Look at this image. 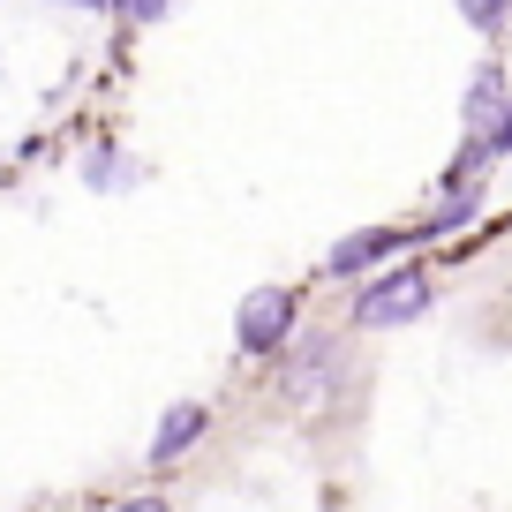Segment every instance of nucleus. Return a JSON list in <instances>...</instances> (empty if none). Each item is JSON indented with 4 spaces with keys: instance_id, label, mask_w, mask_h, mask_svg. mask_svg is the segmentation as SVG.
<instances>
[{
    "instance_id": "1",
    "label": "nucleus",
    "mask_w": 512,
    "mask_h": 512,
    "mask_svg": "<svg viewBox=\"0 0 512 512\" xmlns=\"http://www.w3.org/2000/svg\"><path fill=\"white\" fill-rule=\"evenodd\" d=\"M430 302H437V279L422 272V264H400V272H377L354 294V324H362V332H400V324L430 317Z\"/></svg>"
},
{
    "instance_id": "2",
    "label": "nucleus",
    "mask_w": 512,
    "mask_h": 512,
    "mask_svg": "<svg viewBox=\"0 0 512 512\" xmlns=\"http://www.w3.org/2000/svg\"><path fill=\"white\" fill-rule=\"evenodd\" d=\"M234 339H241V354H249V362H279V354H287V339H294V294H287V287L241 294Z\"/></svg>"
},
{
    "instance_id": "3",
    "label": "nucleus",
    "mask_w": 512,
    "mask_h": 512,
    "mask_svg": "<svg viewBox=\"0 0 512 512\" xmlns=\"http://www.w3.org/2000/svg\"><path fill=\"white\" fill-rule=\"evenodd\" d=\"M204 430H211V407H204V400H181V407H166V422L151 430V467H174V460H181V452H189Z\"/></svg>"
},
{
    "instance_id": "4",
    "label": "nucleus",
    "mask_w": 512,
    "mask_h": 512,
    "mask_svg": "<svg viewBox=\"0 0 512 512\" xmlns=\"http://www.w3.org/2000/svg\"><path fill=\"white\" fill-rule=\"evenodd\" d=\"M400 241H407V234H392V226H362V234H347L332 256H324V264L347 279V272H369V264H384V256L400 249Z\"/></svg>"
},
{
    "instance_id": "5",
    "label": "nucleus",
    "mask_w": 512,
    "mask_h": 512,
    "mask_svg": "<svg viewBox=\"0 0 512 512\" xmlns=\"http://www.w3.org/2000/svg\"><path fill=\"white\" fill-rule=\"evenodd\" d=\"M497 106H505V76H497V68H475V83H467V98H460V128H467V144H482V136H490Z\"/></svg>"
},
{
    "instance_id": "6",
    "label": "nucleus",
    "mask_w": 512,
    "mask_h": 512,
    "mask_svg": "<svg viewBox=\"0 0 512 512\" xmlns=\"http://www.w3.org/2000/svg\"><path fill=\"white\" fill-rule=\"evenodd\" d=\"M324 369H332V347H324V339H302V347H294V362H287V377H279L294 407H309V400H317Z\"/></svg>"
},
{
    "instance_id": "7",
    "label": "nucleus",
    "mask_w": 512,
    "mask_h": 512,
    "mask_svg": "<svg viewBox=\"0 0 512 512\" xmlns=\"http://www.w3.org/2000/svg\"><path fill=\"white\" fill-rule=\"evenodd\" d=\"M475 31H505V16H512V0H452Z\"/></svg>"
},
{
    "instance_id": "8",
    "label": "nucleus",
    "mask_w": 512,
    "mask_h": 512,
    "mask_svg": "<svg viewBox=\"0 0 512 512\" xmlns=\"http://www.w3.org/2000/svg\"><path fill=\"white\" fill-rule=\"evenodd\" d=\"M482 151H490V159H505V151H512V91H505V106H497V121H490V136H482Z\"/></svg>"
},
{
    "instance_id": "9",
    "label": "nucleus",
    "mask_w": 512,
    "mask_h": 512,
    "mask_svg": "<svg viewBox=\"0 0 512 512\" xmlns=\"http://www.w3.org/2000/svg\"><path fill=\"white\" fill-rule=\"evenodd\" d=\"M166 8H174V0H128V16H136V23H159Z\"/></svg>"
},
{
    "instance_id": "10",
    "label": "nucleus",
    "mask_w": 512,
    "mask_h": 512,
    "mask_svg": "<svg viewBox=\"0 0 512 512\" xmlns=\"http://www.w3.org/2000/svg\"><path fill=\"white\" fill-rule=\"evenodd\" d=\"M113 512H174L166 497H128V505H113Z\"/></svg>"
}]
</instances>
